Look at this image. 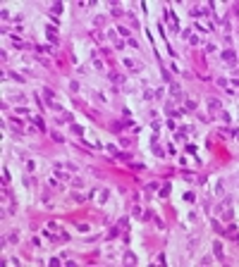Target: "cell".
I'll return each instance as SVG.
<instances>
[{"label":"cell","mask_w":239,"mask_h":267,"mask_svg":"<svg viewBox=\"0 0 239 267\" xmlns=\"http://www.w3.org/2000/svg\"><path fill=\"white\" fill-rule=\"evenodd\" d=\"M170 93H172V96H175L177 100H182V86H179L177 81H172V84H170Z\"/></svg>","instance_id":"6da1fadb"},{"label":"cell","mask_w":239,"mask_h":267,"mask_svg":"<svg viewBox=\"0 0 239 267\" xmlns=\"http://www.w3.org/2000/svg\"><path fill=\"white\" fill-rule=\"evenodd\" d=\"M220 57L225 60V62H230V64H232V62H234V52H232V50H225V52H222V55H220Z\"/></svg>","instance_id":"7a4b0ae2"},{"label":"cell","mask_w":239,"mask_h":267,"mask_svg":"<svg viewBox=\"0 0 239 267\" xmlns=\"http://www.w3.org/2000/svg\"><path fill=\"white\" fill-rule=\"evenodd\" d=\"M45 33H48V41H50V43H55V41H57V33H55V29H48Z\"/></svg>","instance_id":"3957f363"},{"label":"cell","mask_w":239,"mask_h":267,"mask_svg":"<svg viewBox=\"0 0 239 267\" xmlns=\"http://www.w3.org/2000/svg\"><path fill=\"white\" fill-rule=\"evenodd\" d=\"M191 12H194L196 17H198V15H208V10H206V7H194V10H191Z\"/></svg>","instance_id":"277c9868"},{"label":"cell","mask_w":239,"mask_h":267,"mask_svg":"<svg viewBox=\"0 0 239 267\" xmlns=\"http://www.w3.org/2000/svg\"><path fill=\"white\" fill-rule=\"evenodd\" d=\"M213 248H215V255H218V258H222V246H220V243H215Z\"/></svg>","instance_id":"5b68a950"},{"label":"cell","mask_w":239,"mask_h":267,"mask_svg":"<svg viewBox=\"0 0 239 267\" xmlns=\"http://www.w3.org/2000/svg\"><path fill=\"white\" fill-rule=\"evenodd\" d=\"M124 260H127V262H136V258L132 255V253H124Z\"/></svg>","instance_id":"8992f818"},{"label":"cell","mask_w":239,"mask_h":267,"mask_svg":"<svg viewBox=\"0 0 239 267\" xmlns=\"http://www.w3.org/2000/svg\"><path fill=\"white\" fill-rule=\"evenodd\" d=\"M168 193H170V184H165V186H163V191H160V196L165 198V196H168Z\"/></svg>","instance_id":"52a82bcc"},{"label":"cell","mask_w":239,"mask_h":267,"mask_svg":"<svg viewBox=\"0 0 239 267\" xmlns=\"http://www.w3.org/2000/svg\"><path fill=\"white\" fill-rule=\"evenodd\" d=\"M208 105H210L213 110H218V108H220V103H218V100H208Z\"/></svg>","instance_id":"ba28073f"},{"label":"cell","mask_w":239,"mask_h":267,"mask_svg":"<svg viewBox=\"0 0 239 267\" xmlns=\"http://www.w3.org/2000/svg\"><path fill=\"white\" fill-rule=\"evenodd\" d=\"M117 157H122V160H132L129 153H117Z\"/></svg>","instance_id":"9c48e42d"}]
</instances>
